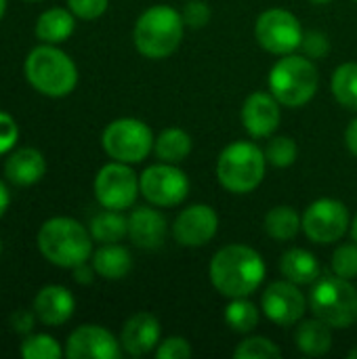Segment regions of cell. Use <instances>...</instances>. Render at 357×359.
<instances>
[{
    "label": "cell",
    "mask_w": 357,
    "mask_h": 359,
    "mask_svg": "<svg viewBox=\"0 0 357 359\" xmlns=\"http://www.w3.org/2000/svg\"><path fill=\"white\" fill-rule=\"evenodd\" d=\"M181 15H183L185 27H189V29H202V27H206L210 23V17H213L210 6H208L206 0H187L183 4Z\"/></svg>",
    "instance_id": "34"
},
{
    "label": "cell",
    "mask_w": 357,
    "mask_h": 359,
    "mask_svg": "<svg viewBox=\"0 0 357 359\" xmlns=\"http://www.w3.org/2000/svg\"><path fill=\"white\" fill-rule=\"evenodd\" d=\"M280 273L297 286H309L322 276V267L314 252L305 248H290L280 259Z\"/></svg>",
    "instance_id": "24"
},
{
    "label": "cell",
    "mask_w": 357,
    "mask_h": 359,
    "mask_svg": "<svg viewBox=\"0 0 357 359\" xmlns=\"http://www.w3.org/2000/svg\"><path fill=\"white\" fill-rule=\"evenodd\" d=\"M168 221L158 206H137L128 215V240L143 250H156L166 242Z\"/></svg>",
    "instance_id": "17"
},
{
    "label": "cell",
    "mask_w": 357,
    "mask_h": 359,
    "mask_svg": "<svg viewBox=\"0 0 357 359\" xmlns=\"http://www.w3.org/2000/svg\"><path fill=\"white\" fill-rule=\"evenodd\" d=\"M0 252H2V242H0Z\"/></svg>",
    "instance_id": "47"
},
{
    "label": "cell",
    "mask_w": 357,
    "mask_h": 359,
    "mask_svg": "<svg viewBox=\"0 0 357 359\" xmlns=\"http://www.w3.org/2000/svg\"><path fill=\"white\" fill-rule=\"evenodd\" d=\"M240 118L252 139H269L282 120L280 101L271 93L255 90L244 99Z\"/></svg>",
    "instance_id": "16"
},
{
    "label": "cell",
    "mask_w": 357,
    "mask_h": 359,
    "mask_svg": "<svg viewBox=\"0 0 357 359\" xmlns=\"http://www.w3.org/2000/svg\"><path fill=\"white\" fill-rule=\"evenodd\" d=\"M95 198L101 208L109 210H128L135 206L141 187H139V177L133 170V164L124 162H107L99 168L95 183Z\"/></svg>",
    "instance_id": "9"
},
{
    "label": "cell",
    "mask_w": 357,
    "mask_h": 359,
    "mask_svg": "<svg viewBox=\"0 0 357 359\" xmlns=\"http://www.w3.org/2000/svg\"><path fill=\"white\" fill-rule=\"evenodd\" d=\"M72 273H74V282H76V284H82V286L93 284V282H95V276H97L93 263H88V261L82 263V265H78V267H74Z\"/></svg>",
    "instance_id": "40"
},
{
    "label": "cell",
    "mask_w": 357,
    "mask_h": 359,
    "mask_svg": "<svg viewBox=\"0 0 357 359\" xmlns=\"http://www.w3.org/2000/svg\"><path fill=\"white\" fill-rule=\"evenodd\" d=\"M88 231L95 242L99 244H114L128 238V217L122 215V210H109L103 208L99 215H95L88 223Z\"/></svg>",
    "instance_id": "27"
},
{
    "label": "cell",
    "mask_w": 357,
    "mask_h": 359,
    "mask_svg": "<svg viewBox=\"0 0 357 359\" xmlns=\"http://www.w3.org/2000/svg\"><path fill=\"white\" fill-rule=\"evenodd\" d=\"M154 355L158 359H189L194 355V349H191L187 339H183V337H168V339L160 341V345L156 347Z\"/></svg>",
    "instance_id": "35"
},
{
    "label": "cell",
    "mask_w": 357,
    "mask_h": 359,
    "mask_svg": "<svg viewBox=\"0 0 357 359\" xmlns=\"http://www.w3.org/2000/svg\"><path fill=\"white\" fill-rule=\"evenodd\" d=\"M8 322H11V328H13L17 334L27 337V334L34 332L38 318H36V311H34V309H17V311L11 313V320H8Z\"/></svg>",
    "instance_id": "39"
},
{
    "label": "cell",
    "mask_w": 357,
    "mask_h": 359,
    "mask_svg": "<svg viewBox=\"0 0 357 359\" xmlns=\"http://www.w3.org/2000/svg\"><path fill=\"white\" fill-rule=\"evenodd\" d=\"M309 2H314V4H328V2H332V0H309Z\"/></svg>",
    "instance_id": "46"
},
{
    "label": "cell",
    "mask_w": 357,
    "mask_h": 359,
    "mask_svg": "<svg viewBox=\"0 0 357 359\" xmlns=\"http://www.w3.org/2000/svg\"><path fill=\"white\" fill-rule=\"evenodd\" d=\"M259 318H261V309L248 297L229 299V305L225 307L223 313V320L229 326V330L238 334H250L259 326Z\"/></svg>",
    "instance_id": "28"
},
{
    "label": "cell",
    "mask_w": 357,
    "mask_h": 359,
    "mask_svg": "<svg viewBox=\"0 0 357 359\" xmlns=\"http://www.w3.org/2000/svg\"><path fill=\"white\" fill-rule=\"evenodd\" d=\"M269 93L280 101V105L297 109L309 103L320 86V74L307 55H284L269 69Z\"/></svg>",
    "instance_id": "6"
},
{
    "label": "cell",
    "mask_w": 357,
    "mask_h": 359,
    "mask_svg": "<svg viewBox=\"0 0 357 359\" xmlns=\"http://www.w3.org/2000/svg\"><path fill=\"white\" fill-rule=\"evenodd\" d=\"M120 341L103 326L82 324L65 341V358L69 359H118Z\"/></svg>",
    "instance_id": "15"
},
{
    "label": "cell",
    "mask_w": 357,
    "mask_h": 359,
    "mask_svg": "<svg viewBox=\"0 0 357 359\" xmlns=\"http://www.w3.org/2000/svg\"><path fill=\"white\" fill-rule=\"evenodd\" d=\"M27 2H38V0H27Z\"/></svg>",
    "instance_id": "48"
},
{
    "label": "cell",
    "mask_w": 357,
    "mask_h": 359,
    "mask_svg": "<svg viewBox=\"0 0 357 359\" xmlns=\"http://www.w3.org/2000/svg\"><path fill=\"white\" fill-rule=\"evenodd\" d=\"M210 284L225 299L255 294L267 276V265L259 250L246 244H227L219 248L208 265Z\"/></svg>",
    "instance_id": "1"
},
{
    "label": "cell",
    "mask_w": 357,
    "mask_h": 359,
    "mask_svg": "<svg viewBox=\"0 0 357 359\" xmlns=\"http://www.w3.org/2000/svg\"><path fill=\"white\" fill-rule=\"evenodd\" d=\"M303 25L295 13L286 8H267L259 15L255 23V38L259 46L271 55L284 57L301 48Z\"/></svg>",
    "instance_id": "10"
},
{
    "label": "cell",
    "mask_w": 357,
    "mask_h": 359,
    "mask_svg": "<svg viewBox=\"0 0 357 359\" xmlns=\"http://www.w3.org/2000/svg\"><path fill=\"white\" fill-rule=\"evenodd\" d=\"M191 137L187 130L179 128V126H170L164 128L154 143V151L158 156L160 162H168V164H181L183 160H187V156L191 154Z\"/></svg>",
    "instance_id": "25"
},
{
    "label": "cell",
    "mask_w": 357,
    "mask_h": 359,
    "mask_svg": "<svg viewBox=\"0 0 357 359\" xmlns=\"http://www.w3.org/2000/svg\"><path fill=\"white\" fill-rule=\"evenodd\" d=\"M93 236L88 227L72 217H53L36 233L38 252L55 267L74 269L93 257Z\"/></svg>",
    "instance_id": "2"
},
{
    "label": "cell",
    "mask_w": 357,
    "mask_h": 359,
    "mask_svg": "<svg viewBox=\"0 0 357 359\" xmlns=\"http://www.w3.org/2000/svg\"><path fill=\"white\" fill-rule=\"evenodd\" d=\"M332 273L345 280H356L357 278V244H341L335 252H332V261H330Z\"/></svg>",
    "instance_id": "33"
},
{
    "label": "cell",
    "mask_w": 357,
    "mask_h": 359,
    "mask_svg": "<svg viewBox=\"0 0 357 359\" xmlns=\"http://www.w3.org/2000/svg\"><path fill=\"white\" fill-rule=\"evenodd\" d=\"M8 204H11V191H8L6 183L0 179V219H2L4 212L8 210Z\"/></svg>",
    "instance_id": "42"
},
{
    "label": "cell",
    "mask_w": 357,
    "mask_h": 359,
    "mask_svg": "<svg viewBox=\"0 0 357 359\" xmlns=\"http://www.w3.org/2000/svg\"><path fill=\"white\" fill-rule=\"evenodd\" d=\"M307 307H309V301L305 299L301 288L288 282L286 278L271 282L261 294L263 316L280 328L297 326L305 318Z\"/></svg>",
    "instance_id": "13"
},
{
    "label": "cell",
    "mask_w": 357,
    "mask_h": 359,
    "mask_svg": "<svg viewBox=\"0 0 357 359\" xmlns=\"http://www.w3.org/2000/svg\"><path fill=\"white\" fill-rule=\"evenodd\" d=\"M330 90L337 103H341L347 109L357 111V63L347 61L341 63L332 78H330Z\"/></svg>",
    "instance_id": "29"
},
{
    "label": "cell",
    "mask_w": 357,
    "mask_h": 359,
    "mask_svg": "<svg viewBox=\"0 0 357 359\" xmlns=\"http://www.w3.org/2000/svg\"><path fill=\"white\" fill-rule=\"evenodd\" d=\"M17 141H19V126L15 118L6 111H0V156L13 151Z\"/></svg>",
    "instance_id": "38"
},
{
    "label": "cell",
    "mask_w": 357,
    "mask_h": 359,
    "mask_svg": "<svg viewBox=\"0 0 357 359\" xmlns=\"http://www.w3.org/2000/svg\"><path fill=\"white\" fill-rule=\"evenodd\" d=\"M90 263H93V267H95L99 278L118 282V280H124L130 273V269H133V255L120 242L101 244L93 252Z\"/></svg>",
    "instance_id": "21"
},
{
    "label": "cell",
    "mask_w": 357,
    "mask_h": 359,
    "mask_svg": "<svg viewBox=\"0 0 357 359\" xmlns=\"http://www.w3.org/2000/svg\"><path fill=\"white\" fill-rule=\"evenodd\" d=\"M351 227L349 208L337 198H320L303 212V233L309 242L330 246L339 242Z\"/></svg>",
    "instance_id": "11"
},
{
    "label": "cell",
    "mask_w": 357,
    "mask_h": 359,
    "mask_svg": "<svg viewBox=\"0 0 357 359\" xmlns=\"http://www.w3.org/2000/svg\"><path fill=\"white\" fill-rule=\"evenodd\" d=\"M234 358L238 359H276L282 358V349L267 337H248L244 339L236 351Z\"/></svg>",
    "instance_id": "32"
},
{
    "label": "cell",
    "mask_w": 357,
    "mask_h": 359,
    "mask_svg": "<svg viewBox=\"0 0 357 359\" xmlns=\"http://www.w3.org/2000/svg\"><path fill=\"white\" fill-rule=\"evenodd\" d=\"M139 187H141V196L158 208L179 206L189 196L187 175L177 164H168V162H158L147 166L139 175Z\"/></svg>",
    "instance_id": "12"
},
{
    "label": "cell",
    "mask_w": 357,
    "mask_h": 359,
    "mask_svg": "<svg viewBox=\"0 0 357 359\" xmlns=\"http://www.w3.org/2000/svg\"><path fill=\"white\" fill-rule=\"evenodd\" d=\"M309 311L337 330H347L357 322V288L351 280L320 276L309 292Z\"/></svg>",
    "instance_id": "7"
},
{
    "label": "cell",
    "mask_w": 357,
    "mask_h": 359,
    "mask_svg": "<svg viewBox=\"0 0 357 359\" xmlns=\"http://www.w3.org/2000/svg\"><path fill=\"white\" fill-rule=\"evenodd\" d=\"M349 231H351V240L357 244V215L356 219L351 221V227H349Z\"/></svg>",
    "instance_id": "43"
},
{
    "label": "cell",
    "mask_w": 357,
    "mask_h": 359,
    "mask_svg": "<svg viewBox=\"0 0 357 359\" xmlns=\"http://www.w3.org/2000/svg\"><path fill=\"white\" fill-rule=\"evenodd\" d=\"M265 151L252 141H234L217 158L219 185L236 196L252 194L267 172Z\"/></svg>",
    "instance_id": "5"
},
{
    "label": "cell",
    "mask_w": 357,
    "mask_h": 359,
    "mask_svg": "<svg viewBox=\"0 0 357 359\" xmlns=\"http://www.w3.org/2000/svg\"><path fill=\"white\" fill-rule=\"evenodd\" d=\"M23 74L29 86L50 99H63L78 84V67L74 59L57 44L42 42L32 48L23 63Z\"/></svg>",
    "instance_id": "3"
},
{
    "label": "cell",
    "mask_w": 357,
    "mask_h": 359,
    "mask_svg": "<svg viewBox=\"0 0 357 359\" xmlns=\"http://www.w3.org/2000/svg\"><path fill=\"white\" fill-rule=\"evenodd\" d=\"M345 145H347L349 154L357 158V118L349 122V126L345 130Z\"/></svg>",
    "instance_id": "41"
},
{
    "label": "cell",
    "mask_w": 357,
    "mask_h": 359,
    "mask_svg": "<svg viewBox=\"0 0 357 359\" xmlns=\"http://www.w3.org/2000/svg\"><path fill=\"white\" fill-rule=\"evenodd\" d=\"M109 6V0H67V8L84 21L99 19Z\"/></svg>",
    "instance_id": "37"
},
{
    "label": "cell",
    "mask_w": 357,
    "mask_h": 359,
    "mask_svg": "<svg viewBox=\"0 0 357 359\" xmlns=\"http://www.w3.org/2000/svg\"><path fill=\"white\" fill-rule=\"evenodd\" d=\"M32 309L36 311L40 324L57 328L72 320L76 311V299L69 288L61 284H48L36 292Z\"/></svg>",
    "instance_id": "19"
},
{
    "label": "cell",
    "mask_w": 357,
    "mask_h": 359,
    "mask_svg": "<svg viewBox=\"0 0 357 359\" xmlns=\"http://www.w3.org/2000/svg\"><path fill=\"white\" fill-rule=\"evenodd\" d=\"M46 175V158L36 147H19L6 154L4 177L17 187H29Z\"/></svg>",
    "instance_id": "20"
},
{
    "label": "cell",
    "mask_w": 357,
    "mask_h": 359,
    "mask_svg": "<svg viewBox=\"0 0 357 359\" xmlns=\"http://www.w3.org/2000/svg\"><path fill=\"white\" fill-rule=\"evenodd\" d=\"M156 137L151 128L139 118H118L112 120L101 135L103 151L124 164H141L154 151Z\"/></svg>",
    "instance_id": "8"
},
{
    "label": "cell",
    "mask_w": 357,
    "mask_h": 359,
    "mask_svg": "<svg viewBox=\"0 0 357 359\" xmlns=\"http://www.w3.org/2000/svg\"><path fill=\"white\" fill-rule=\"evenodd\" d=\"M160 337H162V326L158 318L141 311L124 322L120 332V345L130 358H141L156 351V347L160 345Z\"/></svg>",
    "instance_id": "18"
},
{
    "label": "cell",
    "mask_w": 357,
    "mask_h": 359,
    "mask_svg": "<svg viewBox=\"0 0 357 359\" xmlns=\"http://www.w3.org/2000/svg\"><path fill=\"white\" fill-rule=\"evenodd\" d=\"M263 151L267 162L276 168H288L299 158V145L292 137H271Z\"/></svg>",
    "instance_id": "31"
},
{
    "label": "cell",
    "mask_w": 357,
    "mask_h": 359,
    "mask_svg": "<svg viewBox=\"0 0 357 359\" xmlns=\"http://www.w3.org/2000/svg\"><path fill=\"white\" fill-rule=\"evenodd\" d=\"M347 358H349V359H357V345H356V347H353V349H351V351H349V353H347Z\"/></svg>",
    "instance_id": "45"
},
{
    "label": "cell",
    "mask_w": 357,
    "mask_h": 359,
    "mask_svg": "<svg viewBox=\"0 0 357 359\" xmlns=\"http://www.w3.org/2000/svg\"><path fill=\"white\" fill-rule=\"evenodd\" d=\"M19 353L23 359H59L65 355L59 341L50 334H27L21 341Z\"/></svg>",
    "instance_id": "30"
},
{
    "label": "cell",
    "mask_w": 357,
    "mask_h": 359,
    "mask_svg": "<svg viewBox=\"0 0 357 359\" xmlns=\"http://www.w3.org/2000/svg\"><path fill=\"white\" fill-rule=\"evenodd\" d=\"M295 345L299 353L307 358H322L332 349V326L314 318L301 320L295 332Z\"/></svg>",
    "instance_id": "22"
},
{
    "label": "cell",
    "mask_w": 357,
    "mask_h": 359,
    "mask_svg": "<svg viewBox=\"0 0 357 359\" xmlns=\"http://www.w3.org/2000/svg\"><path fill=\"white\" fill-rule=\"evenodd\" d=\"M185 34V21L181 11L168 4H154L145 8L133 27V42L135 48L145 59H166L170 57Z\"/></svg>",
    "instance_id": "4"
},
{
    "label": "cell",
    "mask_w": 357,
    "mask_h": 359,
    "mask_svg": "<svg viewBox=\"0 0 357 359\" xmlns=\"http://www.w3.org/2000/svg\"><path fill=\"white\" fill-rule=\"evenodd\" d=\"M76 19L78 17L69 8H61V6L46 8L36 19V27H34L36 38L46 44H61L74 34Z\"/></svg>",
    "instance_id": "23"
},
{
    "label": "cell",
    "mask_w": 357,
    "mask_h": 359,
    "mask_svg": "<svg viewBox=\"0 0 357 359\" xmlns=\"http://www.w3.org/2000/svg\"><path fill=\"white\" fill-rule=\"evenodd\" d=\"M263 225L269 238L278 242H288V240H295L299 231H303V215H299L297 208L292 206L280 204L265 215Z\"/></svg>",
    "instance_id": "26"
},
{
    "label": "cell",
    "mask_w": 357,
    "mask_h": 359,
    "mask_svg": "<svg viewBox=\"0 0 357 359\" xmlns=\"http://www.w3.org/2000/svg\"><path fill=\"white\" fill-rule=\"evenodd\" d=\"M4 13H6V0H0V19L4 17Z\"/></svg>",
    "instance_id": "44"
},
{
    "label": "cell",
    "mask_w": 357,
    "mask_h": 359,
    "mask_svg": "<svg viewBox=\"0 0 357 359\" xmlns=\"http://www.w3.org/2000/svg\"><path fill=\"white\" fill-rule=\"evenodd\" d=\"M356 2H357V0H356Z\"/></svg>",
    "instance_id": "49"
},
{
    "label": "cell",
    "mask_w": 357,
    "mask_h": 359,
    "mask_svg": "<svg viewBox=\"0 0 357 359\" xmlns=\"http://www.w3.org/2000/svg\"><path fill=\"white\" fill-rule=\"evenodd\" d=\"M301 48L314 61L316 59H324L330 53V40H328V36L324 32L311 29V32H305L303 42H301Z\"/></svg>",
    "instance_id": "36"
},
{
    "label": "cell",
    "mask_w": 357,
    "mask_h": 359,
    "mask_svg": "<svg viewBox=\"0 0 357 359\" xmlns=\"http://www.w3.org/2000/svg\"><path fill=\"white\" fill-rule=\"evenodd\" d=\"M219 231V215L208 204H191L183 208L173 223V240L183 248H202L215 240Z\"/></svg>",
    "instance_id": "14"
}]
</instances>
